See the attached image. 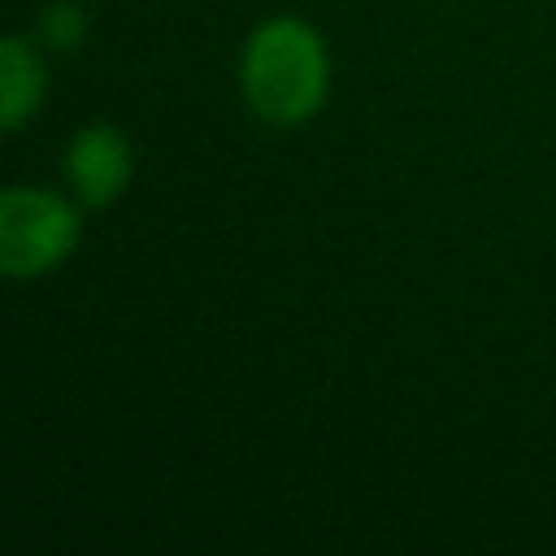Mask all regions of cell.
Here are the masks:
<instances>
[{
  "label": "cell",
  "instance_id": "cell-1",
  "mask_svg": "<svg viewBox=\"0 0 556 556\" xmlns=\"http://www.w3.org/2000/svg\"><path fill=\"white\" fill-rule=\"evenodd\" d=\"M239 87L269 126H300L330 96V52L313 22L278 13L252 26L239 52Z\"/></svg>",
  "mask_w": 556,
  "mask_h": 556
},
{
  "label": "cell",
  "instance_id": "cell-2",
  "mask_svg": "<svg viewBox=\"0 0 556 556\" xmlns=\"http://www.w3.org/2000/svg\"><path fill=\"white\" fill-rule=\"evenodd\" d=\"M78 208L48 187H4L0 191V269L13 282L39 278L74 256L78 248Z\"/></svg>",
  "mask_w": 556,
  "mask_h": 556
},
{
  "label": "cell",
  "instance_id": "cell-4",
  "mask_svg": "<svg viewBox=\"0 0 556 556\" xmlns=\"http://www.w3.org/2000/svg\"><path fill=\"white\" fill-rule=\"evenodd\" d=\"M48 100V70L26 35H4L0 43V126L17 135Z\"/></svg>",
  "mask_w": 556,
  "mask_h": 556
},
{
  "label": "cell",
  "instance_id": "cell-5",
  "mask_svg": "<svg viewBox=\"0 0 556 556\" xmlns=\"http://www.w3.org/2000/svg\"><path fill=\"white\" fill-rule=\"evenodd\" d=\"M35 30H39V43H48L56 52H74V48H83V39L91 30V13L78 0H48L35 17Z\"/></svg>",
  "mask_w": 556,
  "mask_h": 556
},
{
  "label": "cell",
  "instance_id": "cell-3",
  "mask_svg": "<svg viewBox=\"0 0 556 556\" xmlns=\"http://www.w3.org/2000/svg\"><path fill=\"white\" fill-rule=\"evenodd\" d=\"M61 169L87 208H109L130 187V174H135L130 135L113 122H91L70 139Z\"/></svg>",
  "mask_w": 556,
  "mask_h": 556
}]
</instances>
